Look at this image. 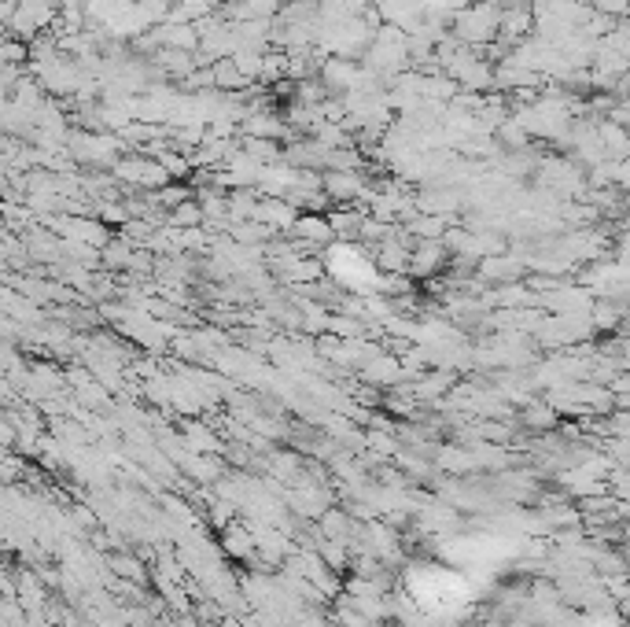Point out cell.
<instances>
[{
  "mask_svg": "<svg viewBox=\"0 0 630 627\" xmlns=\"http://www.w3.org/2000/svg\"><path fill=\"white\" fill-rule=\"evenodd\" d=\"M292 229L303 240H314V244H325V240H332V225H328L325 218H317V214H303V218H295Z\"/></svg>",
  "mask_w": 630,
  "mask_h": 627,
  "instance_id": "obj_5",
  "label": "cell"
},
{
  "mask_svg": "<svg viewBox=\"0 0 630 627\" xmlns=\"http://www.w3.org/2000/svg\"><path fill=\"white\" fill-rule=\"evenodd\" d=\"M63 233H67L70 240H82V244H93V248H100L104 244V225L89 222V218H70V222H63Z\"/></svg>",
  "mask_w": 630,
  "mask_h": 627,
  "instance_id": "obj_4",
  "label": "cell"
},
{
  "mask_svg": "<svg viewBox=\"0 0 630 627\" xmlns=\"http://www.w3.org/2000/svg\"><path fill=\"white\" fill-rule=\"evenodd\" d=\"M498 4L494 0H483V4H472V8H461L454 19V34L457 41H468V45H479L487 41L494 30H498Z\"/></svg>",
  "mask_w": 630,
  "mask_h": 627,
  "instance_id": "obj_1",
  "label": "cell"
},
{
  "mask_svg": "<svg viewBox=\"0 0 630 627\" xmlns=\"http://www.w3.org/2000/svg\"><path fill=\"white\" fill-rule=\"evenodd\" d=\"M321 192H325L332 203H347L354 196H365V181L358 174H343V170H328L321 178Z\"/></svg>",
  "mask_w": 630,
  "mask_h": 627,
  "instance_id": "obj_3",
  "label": "cell"
},
{
  "mask_svg": "<svg viewBox=\"0 0 630 627\" xmlns=\"http://www.w3.org/2000/svg\"><path fill=\"white\" fill-rule=\"evenodd\" d=\"M115 178L118 181H129V185H140V189H163L166 181V170L155 159H122L115 166Z\"/></svg>",
  "mask_w": 630,
  "mask_h": 627,
  "instance_id": "obj_2",
  "label": "cell"
}]
</instances>
